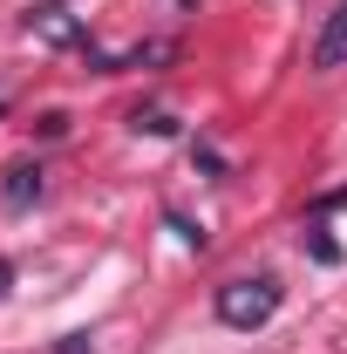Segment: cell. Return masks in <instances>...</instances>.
Segmentation results:
<instances>
[{
    "label": "cell",
    "mask_w": 347,
    "mask_h": 354,
    "mask_svg": "<svg viewBox=\"0 0 347 354\" xmlns=\"http://www.w3.org/2000/svg\"><path fill=\"white\" fill-rule=\"evenodd\" d=\"M279 313V286L272 279H232V286H218V320L225 327H265Z\"/></svg>",
    "instance_id": "1"
},
{
    "label": "cell",
    "mask_w": 347,
    "mask_h": 354,
    "mask_svg": "<svg viewBox=\"0 0 347 354\" xmlns=\"http://www.w3.org/2000/svg\"><path fill=\"white\" fill-rule=\"evenodd\" d=\"M313 68H347V7L327 14V28H320V41H313Z\"/></svg>",
    "instance_id": "2"
},
{
    "label": "cell",
    "mask_w": 347,
    "mask_h": 354,
    "mask_svg": "<svg viewBox=\"0 0 347 354\" xmlns=\"http://www.w3.org/2000/svg\"><path fill=\"white\" fill-rule=\"evenodd\" d=\"M0 198H7L14 212H28V205L41 198V171H35V164H14V171H7V184H0Z\"/></svg>",
    "instance_id": "3"
},
{
    "label": "cell",
    "mask_w": 347,
    "mask_h": 354,
    "mask_svg": "<svg viewBox=\"0 0 347 354\" xmlns=\"http://www.w3.org/2000/svg\"><path fill=\"white\" fill-rule=\"evenodd\" d=\"M62 354H95V348H88L82 334H68V341H62Z\"/></svg>",
    "instance_id": "4"
},
{
    "label": "cell",
    "mask_w": 347,
    "mask_h": 354,
    "mask_svg": "<svg viewBox=\"0 0 347 354\" xmlns=\"http://www.w3.org/2000/svg\"><path fill=\"white\" fill-rule=\"evenodd\" d=\"M7 286H14V266L0 259V300H7Z\"/></svg>",
    "instance_id": "5"
}]
</instances>
